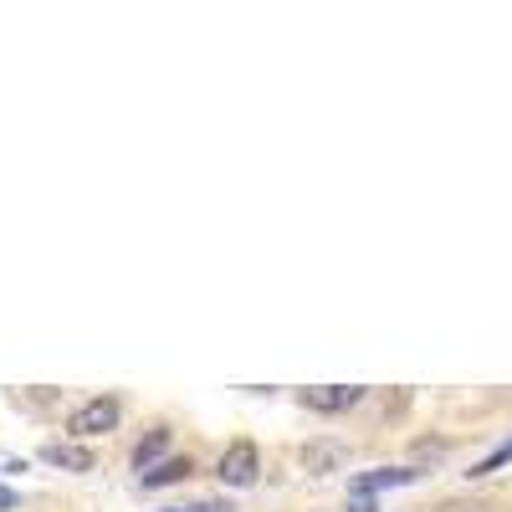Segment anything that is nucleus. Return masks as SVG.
Returning a JSON list of instances; mask_svg holds the SVG:
<instances>
[{
    "mask_svg": "<svg viewBox=\"0 0 512 512\" xmlns=\"http://www.w3.org/2000/svg\"><path fill=\"white\" fill-rule=\"evenodd\" d=\"M118 420H123V400L118 395H93L67 415V436L72 441H98V436L118 431Z\"/></svg>",
    "mask_w": 512,
    "mask_h": 512,
    "instance_id": "obj_1",
    "label": "nucleus"
},
{
    "mask_svg": "<svg viewBox=\"0 0 512 512\" xmlns=\"http://www.w3.org/2000/svg\"><path fill=\"white\" fill-rule=\"evenodd\" d=\"M216 477L226 482V487H251L256 477H262V451H256V441H236V446H226L221 451V461H216Z\"/></svg>",
    "mask_w": 512,
    "mask_h": 512,
    "instance_id": "obj_2",
    "label": "nucleus"
},
{
    "mask_svg": "<svg viewBox=\"0 0 512 512\" xmlns=\"http://www.w3.org/2000/svg\"><path fill=\"white\" fill-rule=\"evenodd\" d=\"M364 395H369L364 384H323V390H303L297 400H303L308 410H318V415H344V410H354Z\"/></svg>",
    "mask_w": 512,
    "mask_h": 512,
    "instance_id": "obj_3",
    "label": "nucleus"
},
{
    "mask_svg": "<svg viewBox=\"0 0 512 512\" xmlns=\"http://www.w3.org/2000/svg\"><path fill=\"white\" fill-rule=\"evenodd\" d=\"M420 477V466H379V472H359L349 482V497H374L384 487H410Z\"/></svg>",
    "mask_w": 512,
    "mask_h": 512,
    "instance_id": "obj_4",
    "label": "nucleus"
},
{
    "mask_svg": "<svg viewBox=\"0 0 512 512\" xmlns=\"http://www.w3.org/2000/svg\"><path fill=\"white\" fill-rule=\"evenodd\" d=\"M169 441H175V431H169V425H154V431H144L139 436V446H134V472L144 477V472H154L159 461H169Z\"/></svg>",
    "mask_w": 512,
    "mask_h": 512,
    "instance_id": "obj_5",
    "label": "nucleus"
},
{
    "mask_svg": "<svg viewBox=\"0 0 512 512\" xmlns=\"http://www.w3.org/2000/svg\"><path fill=\"white\" fill-rule=\"evenodd\" d=\"M41 461H52V466H67V472H93L98 456L88 446H77V441H52V446H41Z\"/></svg>",
    "mask_w": 512,
    "mask_h": 512,
    "instance_id": "obj_6",
    "label": "nucleus"
},
{
    "mask_svg": "<svg viewBox=\"0 0 512 512\" xmlns=\"http://www.w3.org/2000/svg\"><path fill=\"white\" fill-rule=\"evenodd\" d=\"M190 472H195V461H190V456H169V461L154 466V472L139 477V487H144V492H154V487H175V482H185Z\"/></svg>",
    "mask_w": 512,
    "mask_h": 512,
    "instance_id": "obj_7",
    "label": "nucleus"
},
{
    "mask_svg": "<svg viewBox=\"0 0 512 512\" xmlns=\"http://www.w3.org/2000/svg\"><path fill=\"white\" fill-rule=\"evenodd\" d=\"M338 461H344V446H338V441H313V446H303V466H308L313 477L333 472Z\"/></svg>",
    "mask_w": 512,
    "mask_h": 512,
    "instance_id": "obj_8",
    "label": "nucleus"
},
{
    "mask_svg": "<svg viewBox=\"0 0 512 512\" xmlns=\"http://www.w3.org/2000/svg\"><path fill=\"white\" fill-rule=\"evenodd\" d=\"M502 461H512V441H507V446H497L492 456H482V461H477V466H472V472H466V477H492Z\"/></svg>",
    "mask_w": 512,
    "mask_h": 512,
    "instance_id": "obj_9",
    "label": "nucleus"
},
{
    "mask_svg": "<svg viewBox=\"0 0 512 512\" xmlns=\"http://www.w3.org/2000/svg\"><path fill=\"white\" fill-rule=\"evenodd\" d=\"M349 512H379L374 497H349Z\"/></svg>",
    "mask_w": 512,
    "mask_h": 512,
    "instance_id": "obj_10",
    "label": "nucleus"
},
{
    "mask_svg": "<svg viewBox=\"0 0 512 512\" xmlns=\"http://www.w3.org/2000/svg\"><path fill=\"white\" fill-rule=\"evenodd\" d=\"M11 507H21V497L11 487H0V512H11Z\"/></svg>",
    "mask_w": 512,
    "mask_h": 512,
    "instance_id": "obj_11",
    "label": "nucleus"
},
{
    "mask_svg": "<svg viewBox=\"0 0 512 512\" xmlns=\"http://www.w3.org/2000/svg\"><path fill=\"white\" fill-rule=\"evenodd\" d=\"M190 512H231L226 502H200V507H190Z\"/></svg>",
    "mask_w": 512,
    "mask_h": 512,
    "instance_id": "obj_12",
    "label": "nucleus"
},
{
    "mask_svg": "<svg viewBox=\"0 0 512 512\" xmlns=\"http://www.w3.org/2000/svg\"><path fill=\"white\" fill-rule=\"evenodd\" d=\"M436 512H477V507H466V502H451V507H436Z\"/></svg>",
    "mask_w": 512,
    "mask_h": 512,
    "instance_id": "obj_13",
    "label": "nucleus"
},
{
    "mask_svg": "<svg viewBox=\"0 0 512 512\" xmlns=\"http://www.w3.org/2000/svg\"><path fill=\"white\" fill-rule=\"evenodd\" d=\"M164 512H190V507H164Z\"/></svg>",
    "mask_w": 512,
    "mask_h": 512,
    "instance_id": "obj_14",
    "label": "nucleus"
}]
</instances>
